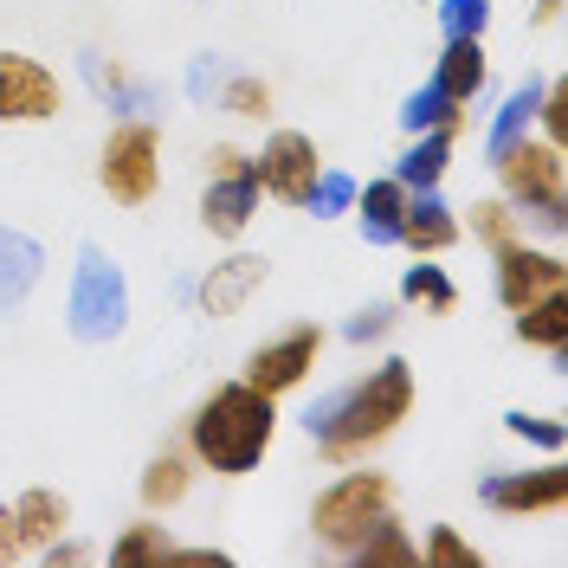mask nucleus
I'll use <instances>...</instances> for the list:
<instances>
[{
    "instance_id": "f257e3e1",
    "label": "nucleus",
    "mask_w": 568,
    "mask_h": 568,
    "mask_svg": "<svg viewBox=\"0 0 568 568\" xmlns=\"http://www.w3.org/2000/svg\"><path fill=\"white\" fill-rule=\"evenodd\" d=\"M414 400H420L414 362L382 355L375 368H362L349 382H336L329 394H317V400L304 407V433H311L317 459L329 465V471H343V465H362L375 446H388L394 433L407 426Z\"/></svg>"
},
{
    "instance_id": "f03ea898",
    "label": "nucleus",
    "mask_w": 568,
    "mask_h": 568,
    "mask_svg": "<svg viewBox=\"0 0 568 568\" xmlns=\"http://www.w3.org/2000/svg\"><path fill=\"white\" fill-rule=\"evenodd\" d=\"M181 446H187L194 471L246 478V471H258V465L272 459V446H278V400L265 388H252L246 375H240V382H220V388H207L187 407Z\"/></svg>"
},
{
    "instance_id": "7ed1b4c3",
    "label": "nucleus",
    "mask_w": 568,
    "mask_h": 568,
    "mask_svg": "<svg viewBox=\"0 0 568 568\" xmlns=\"http://www.w3.org/2000/svg\"><path fill=\"white\" fill-rule=\"evenodd\" d=\"M497 169V201L524 220V233H542V240H562L568 233V149L542 136L510 142L491 162Z\"/></svg>"
},
{
    "instance_id": "20e7f679",
    "label": "nucleus",
    "mask_w": 568,
    "mask_h": 568,
    "mask_svg": "<svg viewBox=\"0 0 568 568\" xmlns=\"http://www.w3.org/2000/svg\"><path fill=\"white\" fill-rule=\"evenodd\" d=\"M400 491H394L388 471H375V465H343L317 497H311V536H317V549H329L336 562H349L355 549H362V536L375 530V524H388Z\"/></svg>"
},
{
    "instance_id": "39448f33",
    "label": "nucleus",
    "mask_w": 568,
    "mask_h": 568,
    "mask_svg": "<svg viewBox=\"0 0 568 568\" xmlns=\"http://www.w3.org/2000/svg\"><path fill=\"white\" fill-rule=\"evenodd\" d=\"M130 317H136V297H130L123 265L104 246H78V265H71V284H65V329L78 343L104 349L130 329Z\"/></svg>"
},
{
    "instance_id": "423d86ee",
    "label": "nucleus",
    "mask_w": 568,
    "mask_h": 568,
    "mask_svg": "<svg viewBox=\"0 0 568 568\" xmlns=\"http://www.w3.org/2000/svg\"><path fill=\"white\" fill-rule=\"evenodd\" d=\"M162 130L155 116H116L104 149H98V187L116 207H149L162 194Z\"/></svg>"
},
{
    "instance_id": "0eeeda50",
    "label": "nucleus",
    "mask_w": 568,
    "mask_h": 568,
    "mask_svg": "<svg viewBox=\"0 0 568 568\" xmlns=\"http://www.w3.org/2000/svg\"><path fill=\"white\" fill-rule=\"evenodd\" d=\"M317 175H323V149H317V136H304V130H272V136L252 149V181H258V194L278 201V207H304L311 187H317Z\"/></svg>"
},
{
    "instance_id": "6e6552de",
    "label": "nucleus",
    "mask_w": 568,
    "mask_h": 568,
    "mask_svg": "<svg viewBox=\"0 0 568 568\" xmlns=\"http://www.w3.org/2000/svg\"><path fill=\"white\" fill-rule=\"evenodd\" d=\"M491 291L504 311H524V304L549 297V291H568V258L556 252V240L536 246L530 233H517L510 246L491 252Z\"/></svg>"
},
{
    "instance_id": "1a4fd4ad",
    "label": "nucleus",
    "mask_w": 568,
    "mask_h": 568,
    "mask_svg": "<svg viewBox=\"0 0 568 568\" xmlns=\"http://www.w3.org/2000/svg\"><path fill=\"white\" fill-rule=\"evenodd\" d=\"M323 349H329L323 323H291V329L265 336V343L246 355V382L252 388H265L272 400H284V394H297L311 375H317Z\"/></svg>"
},
{
    "instance_id": "9d476101",
    "label": "nucleus",
    "mask_w": 568,
    "mask_h": 568,
    "mask_svg": "<svg viewBox=\"0 0 568 568\" xmlns=\"http://www.w3.org/2000/svg\"><path fill=\"white\" fill-rule=\"evenodd\" d=\"M65 110V84L59 71L33 59V52H7L0 45V130H20V123H59Z\"/></svg>"
},
{
    "instance_id": "9b49d317",
    "label": "nucleus",
    "mask_w": 568,
    "mask_h": 568,
    "mask_svg": "<svg viewBox=\"0 0 568 568\" xmlns=\"http://www.w3.org/2000/svg\"><path fill=\"white\" fill-rule=\"evenodd\" d=\"M478 504L491 510V517H549V510H562L568 504V465L562 453H549L542 465H524V471H491L485 485H478Z\"/></svg>"
},
{
    "instance_id": "f8f14e48",
    "label": "nucleus",
    "mask_w": 568,
    "mask_h": 568,
    "mask_svg": "<svg viewBox=\"0 0 568 568\" xmlns=\"http://www.w3.org/2000/svg\"><path fill=\"white\" fill-rule=\"evenodd\" d=\"M265 278H272V258H258V252H226V258H213L207 272H201V284H194V311L213 323L240 317L252 297L265 291Z\"/></svg>"
},
{
    "instance_id": "ddd939ff",
    "label": "nucleus",
    "mask_w": 568,
    "mask_h": 568,
    "mask_svg": "<svg viewBox=\"0 0 568 568\" xmlns=\"http://www.w3.org/2000/svg\"><path fill=\"white\" fill-rule=\"evenodd\" d=\"M258 207H265V194H258V181H252V155L240 169L207 175V187H201V226H207L213 240H240L252 220H258Z\"/></svg>"
},
{
    "instance_id": "4468645a",
    "label": "nucleus",
    "mask_w": 568,
    "mask_h": 568,
    "mask_svg": "<svg viewBox=\"0 0 568 568\" xmlns=\"http://www.w3.org/2000/svg\"><path fill=\"white\" fill-rule=\"evenodd\" d=\"M459 240H465L459 207H453L439 187L407 194V213H400V252H414V258H446Z\"/></svg>"
},
{
    "instance_id": "2eb2a0df",
    "label": "nucleus",
    "mask_w": 568,
    "mask_h": 568,
    "mask_svg": "<svg viewBox=\"0 0 568 568\" xmlns=\"http://www.w3.org/2000/svg\"><path fill=\"white\" fill-rule=\"evenodd\" d=\"M78 65H84V84L98 91V104L116 110V116H149V110H162V84H155V78H142V71H130L123 59L84 52Z\"/></svg>"
},
{
    "instance_id": "dca6fc26",
    "label": "nucleus",
    "mask_w": 568,
    "mask_h": 568,
    "mask_svg": "<svg viewBox=\"0 0 568 568\" xmlns=\"http://www.w3.org/2000/svg\"><path fill=\"white\" fill-rule=\"evenodd\" d=\"M45 278V246L20 226H0V317H20Z\"/></svg>"
},
{
    "instance_id": "f3484780",
    "label": "nucleus",
    "mask_w": 568,
    "mask_h": 568,
    "mask_svg": "<svg viewBox=\"0 0 568 568\" xmlns=\"http://www.w3.org/2000/svg\"><path fill=\"white\" fill-rule=\"evenodd\" d=\"M194 497V459H187V446H162V453H149L136 471V504L149 517H169Z\"/></svg>"
},
{
    "instance_id": "a211bd4d",
    "label": "nucleus",
    "mask_w": 568,
    "mask_h": 568,
    "mask_svg": "<svg viewBox=\"0 0 568 568\" xmlns=\"http://www.w3.org/2000/svg\"><path fill=\"white\" fill-rule=\"evenodd\" d=\"M433 91H446L453 104H478L485 98V84H491V52H485V39H446L439 45V59H433V78H426Z\"/></svg>"
},
{
    "instance_id": "6ab92c4d",
    "label": "nucleus",
    "mask_w": 568,
    "mask_h": 568,
    "mask_svg": "<svg viewBox=\"0 0 568 568\" xmlns=\"http://www.w3.org/2000/svg\"><path fill=\"white\" fill-rule=\"evenodd\" d=\"M13 530H20V549L39 556L45 542H59L71 530V497L52 491V485H27V491L13 497Z\"/></svg>"
},
{
    "instance_id": "aec40b11",
    "label": "nucleus",
    "mask_w": 568,
    "mask_h": 568,
    "mask_svg": "<svg viewBox=\"0 0 568 568\" xmlns=\"http://www.w3.org/2000/svg\"><path fill=\"white\" fill-rule=\"evenodd\" d=\"M355 226L368 246H400V213H407V187L394 175H375L368 187H355Z\"/></svg>"
},
{
    "instance_id": "412c9836",
    "label": "nucleus",
    "mask_w": 568,
    "mask_h": 568,
    "mask_svg": "<svg viewBox=\"0 0 568 568\" xmlns=\"http://www.w3.org/2000/svg\"><path fill=\"white\" fill-rule=\"evenodd\" d=\"M394 304L400 311H420V317H453L459 311V278L446 265H433V258H414L400 272V284H394Z\"/></svg>"
},
{
    "instance_id": "4be33fe9",
    "label": "nucleus",
    "mask_w": 568,
    "mask_h": 568,
    "mask_svg": "<svg viewBox=\"0 0 568 568\" xmlns=\"http://www.w3.org/2000/svg\"><path fill=\"white\" fill-rule=\"evenodd\" d=\"M510 329L524 349H542L549 362H568V291H549L524 311H510Z\"/></svg>"
},
{
    "instance_id": "5701e85b",
    "label": "nucleus",
    "mask_w": 568,
    "mask_h": 568,
    "mask_svg": "<svg viewBox=\"0 0 568 568\" xmlns=\"http://www.w3.org/2000/svg\"><path fill=\"white\" fill-rule=\"evenodd\" d=\"M453 142L446 130H426V136H407V149H400V162H394L388 175L407 187V194H420V187H439V181L453 175Z\"/></svg>"
},
{
    "instance_id": "b1692460",
    "label": "nucleus",
    "mask_w": 568,
    "mask_h": 568,
    "mask_svg": "<svg viewBox=\"0 0 568 568\" xmlns=\"http://www.w3.org/2000/svg\"><path fill=\"white\" fill-rule=\"evenodd\" d=\"M536 104H542V78H524L517 91H504V104L491 110V130H485V162H497L510 142L536 136Z\"/></svg>"
},
{
    "instance_id": "393cba45",
    "label": "nucleus",
    "mask_w": 568,
    "mask_h": 568,
    "mask_svg": "<svg viewBox=\"0 0 568 568\" xmlns=\"http://www.w3.org/2000/svg\"><path fill=\"white\" fill-rule=\"evenodd\" d=\"M169 549H175L169 524H155V517L142 510L136 524H123V530L110 536V568H162Z\"/></svg>"
},
{
    "instance_id": "a878e982",
    "label": "nucleus",
    "mask_w": 568,
    "mask_h": 568,
    "mask_svg": "<svg viewBox=\"0 0 568 568\" xmlns=\"http://www.w3.org/2000/svg\"><path fill=\"white\" fill-rule=\"evenodd\" d=\"M272 104H278V91L258 71H226L220 91H213V110L233 116V123H272Z\"/></svg>"
},
{
    "instance_id": "bb28decb",
    "label": "nucleus",
    "mask_w": 568,
    "mask_h": 568,
    "mask_svg": "<svg viewBox=\"0 0 568 568\" xmlns=\"http://www.w3.org/2000/svg\"><path fill=\"white\" fill-rule=\"evenodd\" d=\"M465 123H471V110L453 104V98H446V91H433V84H420V91H407V98H400V130H407V136H426V130L459 136Z\"/></svg>"
},
{
    "instance_id": "cd10ccee",
    "label": "nucleus",
    "mask_w": 568,
    "mask_h": 568,
    "mask_svg": "<svg viewBox=\"0 0 568 568\" xmlns=\"http://www.w3.org/2000/svg\"><path fill=\"white\" fill-rule=\"evenodd\" d=\"M349 568H420V542L407 536L400 510H394L388 524H375V530L362 536V549L349 556Z\"/></svg>"
},
{
    "instance_id": "c85d7f7f",
    "label": "nucleus",
    "mask_w": 568,
    "mask_h": 568,
    "mask_svg": "<svg viewBox=\"0 0 568 568\" xmlns=\"http://www.w3.org/2000/svg\"><path fill=\"white\" fill-rule=\"evenodd\" d=\"M459 226H465V233H471V240H478L485 252L510 246V240L524 233V220H517V213L504 207L497 194H485V201H471V207H459Z\"/></svg>"
},
{
    "instance_id": "c756f323",
    "label": "nucleus",
    "mask_w": 568,
    "mask_h": 568,
    "mask_svg": "<svg viewBox=\"0 0 568 568\" xmlns=\"http://www.w3.org/2000/svg\"><path fill=\"white\" fill-rule=\"evenodd\" d=\"M420 568H485V549L465 542L453 524H433L426 542H420Z\"/></svg>"
},
{
    "instance_id": "7c9ffc66",
    "label": "nucleus",
    "mask_w": 568,
    "mask_h": 568,
    "mask_svg": "<svg viewBox=\"0 0 568 568\" xmlns=\"http://www.w3.org/2000/svg\"><path fill=\"white\" fill-rule=\"evenodd\" d=\"M394 329H400V304H388V297H375V304H362V311H349V323H343V343H355V349H368V343H388Z\"/></svg>"
},
{
    "instance_id": "2f4dec72",
    "label": "nucleus",
    "mask_w": 568,
    "mask_h": 568,
    "mask_svg": "<svg viewBox=\"0 0 568 568\" xmlns=\"http://www.w3.org/2000/svg\"><path fill=\"white\" fill-rule=\"evenodd\" d=\"M491 0H439V39H485Z\"/></svg>"
},
{
    "instance_id": "473e14b6",
    "label": "nucleus",
    "mask_w": 568,
    "mask_h": 568,
    "mask_svg": "<svg viewBox=\"0 0 568 568\" xmlns=\"http://www.w3.org/2000/svg\"><path fill=\"white\" fill-rule=\"evenodd\" d=\"M355 187H362V181H349L343 169H329V162H323V175H317V187H311V201H304V207L317 213V220H343V213L355 207Z\"/></svg>"
},
{
    "instance_id": "72a5a7b5",
    "label": "nucleus",
    "mask_w": 568,
    "mask_h": 568,
    "mask_svg": "<svg viewBox=\"0 0 568 568\" xmlns=\"http://www.w3.org/2000/svg\"><path fill=\"white\" fill-rule=\"evenodd\" d=\"M504 433L524 439V446H542V453H562L568 446V426L556 420V414H524V407H517V414H504Z\"/></svg>"
},
{
    "instance_id": "f704fd0d",
    "label": "nucleus",
    "mask_w": 568,
    "mask_h": 568,
    "mask_svg": "<svg viewBox=\"0 0 568 568\" xmlns=\"http://www.w3.org/2000/svg\"><path fill=\"white\" fill-rule=\"evenodd\" d=\"M536 136L568 149V78H542V104H536Z\"/></svg>"
},
{
    "instance_id": "c9c22d12",
    "label": "nucleus",
    "mask_w": 568,
    "mask_h": 568,
    "mask_svg": "<svg viewBox=\"0 0 568 568\" xmlns=\"http://www.w3.org/2000/svg\"><path fill=\"white\" fill-rule=\"evenodd\" d=\"M220 78H226V65H220L213 52H201V59L187 65V98H194V104H213V91H220Z\"/></svg>"
},
{
    "instance_id": "e433bc0d",
    "label": "nucleus",
    "mask_w": 568,
    "mask_h": 568,
    "mask_svg": "<svg viewBox=\"0 0 568 568\" xmlns=\"http://www.w3.org/2000/svg\"><path fill=\"white\" fill-rule=\"evenodd\" d=\"M20 556L27 549H20V530H13V504H0V568H13Z\"/></svg>"
},
{
    "instance_id": "4c0bfd02",
    "label": "nucleus",
    "mask_w": 568,
    "mask_h": 568,
    "mask_svg": "<svg viewBox=\"0 0 568 568\" xmlns=\"http://www.w3.org/2000/svg\"><path fill=\"white\" fill-rule=\"evenodd\" d=\"M556 20H562V0H536V7H530V27H536V33H549Z\"/></svg>"
}]
</instances>
